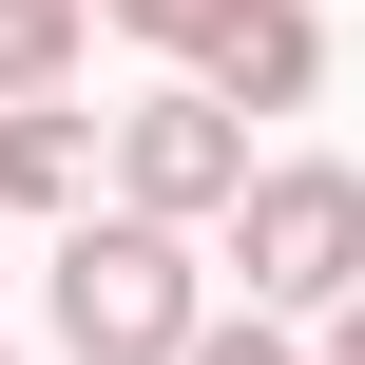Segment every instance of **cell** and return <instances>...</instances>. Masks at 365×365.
Wrapping results in <instances>:
<instances>
[{"mask_svg":"<svg viewBox=\"0 0 365 365\" xmlns=\"http://www.w3.org/2000/svg\"><path fill=\"white\" fill-rule=\"evenodd\" d=\"M212 327V231H154V212H58V365H192Z\"/></svg>","mask_w":365,"mask_h":365,"instance_id":"1","label":"cell"},{"mask_svg":"<svg viewBox=\"0 0 365 365\" xmlns=\"http://www.w3.org/2000/svg\"><path fill=\"white\" fill-rule=\"evenodd\" d=\"M231 269H250V308L327 327V308L365 289V173H346V154H250V192H231Z\"/></svg>","mask_w":365,"mask_h":365,"instance_id":"2","label":"cell"},{"mask_svg":"<svg viewBox=\"0 0 365 365\" xmlns=\"http://www.w3.org/2000/svg\"><path fill=\"white\" fill-rule=\"evenodd\" d=\"M96 192L154 212V231H231V192H250V115H231L212 77H154L135 115H96Z\"/></svg>","mask_w":365,"mask_h":365,"instance_id":"3","label":"cell"},{"mask_svg":"<svg viewBox=\"0 0 365 365\" xmlns=\"http://www.w3.org/2000/svg\"><path fill=\"white\" fill-rule=\"evenodd\" d=\"M173 77H212L231 115H308V96H327V0H231L212 58H173Z\"/></svg>","mask_w":365,"mask_h":365,"instance_id":"4","label":"cell"},{"mask_svg":"<svg viewBox=\"0 0 365 365\" xmlns=\"http://www.w3.org/2000/svg\"><path fill=\"white\" fill-rule=\"evenodd\" d=\"M0 212H96V115L77 96H0Z\"/></svg>","mask_w":365,"mask_h":365,"instance_id":"5","label":"cell"},{"mask_svg":"<svg viewBox=\"0 0 365 365\" xmlns=\"http://www.w3.org/2000/svg\"><path fill=\"white\" fill-rule=\"evenodd\" d=\"M77 38H96V0H0V96H58Z\"/></svg>","mask_w":365,"mask_h":365,"instance_id":"6","label":"cell"},{"mask_svg":"<svg viewBox=\"0 0 365 365\" xmlns=\"http://www.w3.org/2000/svg\"><path fill=\"white\" fill-rule=\"evenodd\" d=\"M96 19H115V38H154V58H212V19H231V0H96Z\"/></svg>","mask_w":365,"mask_h":365,"instance_id":"7","label":"cell"},{"mask_svg":"<svg viewBox=\"0 0 365 365\" xmlns=\"http://www.w3.org/2000/svg\"><path fill=\"white\" fill-rule=\"evenodd\" d=\"M192 365H308V346H289V308H250V327L212 308V327H192Z\"/></svg>","mask_w":365,"mask_h":365,"instance_id":"8","label":"cell"},{"mask_svg":"<svg viewBox=\"0 0 365 365\" xmlns=\"http://www.w3.org/2000/svg\"><path fill=\"white\" fill-rule=\"evenodd\" d=\"M308 365H365V289H346V308H327V346H308Z\"/></svg>","mask_w":365,"mask_h":365,"instance_id":"9","label":"cell"},{"mask_svg":"<svg viewBox=\"0 0 365 365\" xmlns=\"http://www.w3.org/2000/svg\"><path fill=\"white\" fill-rule=\"evenodd\" d=\"M0 365H19V346H0Z\"/></svg>","mask_w":365,"mask_h":365,"instance_id":"10","label":"cell"}]
</instances>
